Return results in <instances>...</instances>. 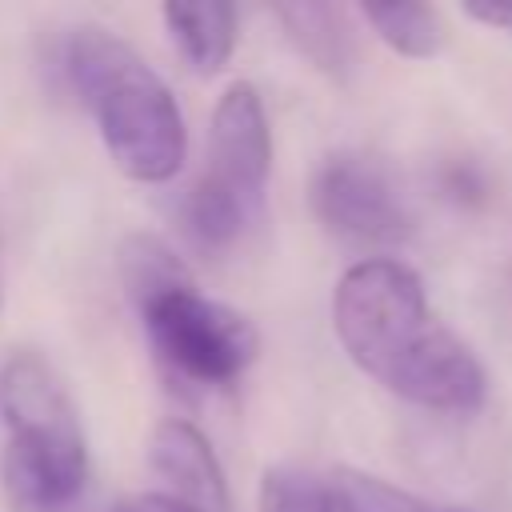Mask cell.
<instances>
[{
	"mask_svg": "<svg viewBox=\"0 0 512 512\" xmlns=\"http://www.w3.org/2000/svg\"><path fill=\"white\" fill-rule=\"evenodd\" d=\"M332 328L348 360L392 396L452 416L484 404L480 360L432 316L408 264L388 256L356 260L332 292Z\"/></svg>",
	"mask_w": 512,
	"mask_h": 512,
	"instance_id": "obj_1",
	"label": "cell"
},
{
	"mask_svg": "<svg viewBox=\"0 0 512 512\" xmlns=\"http://www.w3.org/2000/svg\"><path fill=\"white\" fill-rule=\"evenodd\" d=\"M120 276L148 332L156 364L176 384L228 388L252 368L260 352L252 320L204 296L164 240L144 232L128 236L120 244Z\"/></svg>",
	"mask_w": 512,
	"mask_h": 512,
	"instance_id": "obj_2",
	"label": "cell"
},
{
	"mask_svg": "<svg viewBox=\"0 0 512 512\" xmlns=\"http://www.w3.org/2000/svg\"><path fill=\"white\" fill-rule=\"evenodd\" d=\"M60 68L92 112L112 164L136 184H164L188 152L184 112L144 56L100 24L68 32Z\"/></svg>",
	"mask_w": 512,
	"mask_h": 512,
	"instance_id": "obj_3",
	"label": "cell"
},
{
	"mask_svg": "<svg viewBox=\"0 0 512 512\" xmlns=\"http://www.w3.org/2000/svg\"><path fill=\"white\" fill-rule=\"evenodd\" d=\"M0 416L8 428L0 480L12 508H68L88 480V444L64 380L40 352L20 348L0 364Z\"/></svg>",
	"mask_w": 512,
	"mask_h": 512,
	"instance_id": "obj_4",
	"label": "cell"
},
{
	"mask_svg": "<svg viewBox=\"0 0 512 512\" xmlns=\"http://www.w3.org/2000/svg\"><path fill=\"white\" fill-rule=\"evenodd\" d=\"M272 172V132L264 100L248 80L224 88L208 132V168L180 204L184 232L204 252H224L260 220Z\"/></svg>",
	"mask_w": 512,
	"mask_h": 512,
	"instance_id": "obj_5",
	"label": "cell"
},
{
	"mask_svg": "<svg viewBox=\"0 0 512 512\" xmlns=\"http://www.w3.org/2000/svg\"><path fill=\"white\" fill-rule=\"evenodd\" d=\"M316 220L344 244L376 252L412 232V212L388 168L364 152H332L312 176Z\"/></svg>",
	"mask_w": 512,
	"mask_h": 512,
	"instance_id": "obj_6",
	"label": "cell"
},
{
	"mask_svg": "<svg viewBox=\"0 0 512 512\" xmlns=\"http://www.w3.org/2000/svg\"><path fill=\"white\" fill-rule=\"evenodd\" d=\"M428 504L364 472L272 468L260 480V512H424Z\"/></svg>",
	"mask_w": 512,
	"mask_h": 512,
	"instance_id": "obj_7",
	"label": "cell"
},
{
	"mask_svg": "<svg viewBox=\"0 0 512 512\" xmlns=\"http://www.w3.org/2000/svg\"><path fill=\"white\" fill-rule=\"evenodd\" d=\"M148 464L168 484V496H176L200 512H232L228 476H224L208 436L196 424H188L180 416L160 420L148 440Z\"/></svg>",
	"mask_w": 512,
	"mask_h": 512,
	"instance_id": "obj_8",
	"label": "cell"
},
{
	"mask_svg": "<svg viewBox=\"0 0 512 512\" xmlns=\"http://www.w3.org/2000/svg\"><path fill=\"white\" fill-rule=\"evenodd\" d=\"M160 16L180 56L200 76H212L232 60L236 52V8L232 4H164Z\"/></svg>",
	"mask_w": 512,
	"mask_h": 512,
	"instance_id": "obj_9",
	"label": "cell"
},
{
	"mask_svg": "<svg viewBox=\"0 0 512 512\" xmlns=\"http://www.w3.org/2000/svg\"><path fill=\"white\" fill-rule=\"evenodd\" d=\"M288 40L328 76L344 80L352 72L356 60V44H352V28L344 20V8L336 4H284L276 8Z\"/></svg>",
	"mask_w": 512,
	"mask_h": 512,
	"instance_id": "obj_10",
	"label": "cell"
},
{
	"mask_svg": "<svg viewBox=\"0 0 512 512\" xmlns=\"http://www.w3.org/2000/svg\"><path fill=\"white\" fill-rule=\"evenodd\" d=\"M372 32L408 60H432L448 48V20L432 4H364Z\"/></svg>",
	"mask_w": 512,
	"mask_h": 512,
	"instance_id": "obj_11",
	"label": "cell"
},
{
	"mask_svg": "<svg viewBox=\"0 0 512 512\" xmlns=\"http://www.w3.org/2000/svg\"><path fill=\"white\" fill-rule=\"evenodd\" d=\"M128 512H200V508H192V504H184L168 492H144L128 504Z\"/></svg>",
	"mask_w": 512,
	"mask_h": 512,
	"instance_id": "obj_12",
	"label": "cell"
},
{
	"mask_svg": "<svg viewBox=\"0 0 512 512\" xmlns=\"http://www.w3.org/2000/svg\"><path fill=\"white\" fill-rule=\"evenodd\" d=\"M464 16L480 20L484 28H512V4H464Z\"/></svg>",
	"mask_w": 512,
	"mask_h": 512,
	"instance_id": "obj_13",
	"label": "cell"
},
{
	"mask_svg": "<svg viewBox=\"0 0 512 512\" xmlns=\"http://www.w3.org/2000/svg\"><path fill=\"white\" fill-rule=\"evenodd\" d=\"M424 512H464V508H432V504H428Z\"/></svg>",
	"mask_w": 512,
	"mask_h": 512,
	"instance_id": "obj_14",
	"label": "cell"
},
{
	"mask_svg": "<svg viewBox=\"0 0 512 512\" xmlns=\"http://www.w3.org/2000/svg\"><path fill=\"white\" fill-rule=\"evenodd\" d=\"M112 512H128V504H120V508H112Z\"/></svg>",
	"mask_w": 512,
	"mask_h": 512,
	"instance_id": "obj_15",
	"label": "cell"
}]
</instances>
